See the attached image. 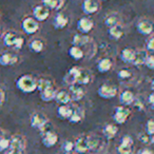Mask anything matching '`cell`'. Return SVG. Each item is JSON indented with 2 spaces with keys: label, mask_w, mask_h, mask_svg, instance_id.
I'll list each match as a JSON object with an SVG mask.
<instances>
[{
  "label": "cell",
  "mask_w": 154,
  "mask_h": 154,
  "mask_svg": "<svg viewBox=\"0 0 154 154\" xmlns=\"http://www.w3.org/2000/svg\"><path fill=\"white\" fill-rule=\"evenodd\" d=\"M1 137H3V131L0 129V138H1Z\"/></svg>",
  "instance_id": "cell-48"
},
{
  "label": "cell",
  "mask_w": 154,
  "mask_h": 154,
  "mask_svg": "<svg viewBox=\"0 0 154 154\" xmlns=\"http://www.w3.org/2000/svg\"><path fill=\"white\" fill-rule=\"evenodd\" d=\"M41 5L51 11H59L63 5V0H41Z\"/></svg>",
  "instance_id": "cell-32"
},
{
  "label": "cell",
  "mask_w": 154,
  "mask_h": 154,
  "mask_svg": "<svg viewBox=\"0 0 154 154\" xmlns=\"http://www.w3.org/2000/svg\"><path fill=\"white\" fill-rule=\"evenodd\" d=\"M85 118V110L82 107H75L72 110V114L69 117V122L71 124H79Z\"/></svg>",
  "instance_id": "cell-22"
},
{
  "label": "cell",
  "mask_w": 154,
  "mask_h": 154,
  "mask_svg": "<svg viewBox=\"0 0 154 154\" xmlns=\"http://www.w3.org/2000/svg\"><path fill=\"white\" fill-rule=\"evenodd\" d=\"M3 45L8 48H13L15 50H21L24 45V38L20 36L17 32L13 30H10L5 32L2 35Z\"/></svg>",
  "instance_id": "cell-2"
},
{
  "label": "cell",
  "mask_w": 154,
  "mask_h": 154,
  "mask_svg": "<svg viewBox=\"0 0 154 154\" xmlns=\"http://www.w3.org/2000/svg\"><path fill=\"white\" fill-rule=\"evenodd\" d=\"M10 149V138H5V136L0 138V152Z\"/></svg>",
  "instance_id": "cell-42"
},
{
  "label": "cell",
  "mask_w": 154,
  "mask_h": 154,
  "mask_svg": "<svg viewBox=\"0 0 154 154\" xmlns=\"http://www.w3.org/2000/svg\"><path fill=\"white\" fill-rule=\"evenodd\" d=\"M103 23L108 29L113 28V26H119L120 24V17L117 13H111L107 15V17L103 19Z\"/></svg>",
  "instance_id": "cell-28"
},
{
  "label": "cell",
  "mask_w": 154,
  "mask_h": 154,
  "mask_svg": "<svg viewBox=\"0 0 154 154\" xmlns=\"http://www.w3.org/2000/svg\"><path fill=\"white\" fill-rule=\"evenodd\" d=\"M138 139L140 143H143V145H148V143H151L153 141V136H149L147 133H139Z\"/></svg>",
  "instance_id": "cell-41"
},
{
  "label": "cell",
  "mask_w": 154,
  "mask_h": 154,
  "mask_svg": "<svg viewBox=\"0 0 154 154\" xmlns=\"http://www.w3.org/2000/svg\"><path fill=\"white\" fill-rule=\"evenodd\" d=\"M62 149L66 153H70L74 150V141L72 140H66L63 143V146H62Z\"/></svg>",
  "instance_id": "cell-43"
},
{
  "label": "cell",
  "mask_w": 154,
  "mask_h": 154,
  "mask_svg": "<svg viewBox=\"0 0 154 154\" xmlns=\"http://www.w3.org/2000/svg\"><path fill=\"white\" fill-rule=\"evenodd\" d=\"M56 92H57V89L55 88V86L50 87V88L43 90L42 92H40V98L45 103H50V101L54 100L55 98Z\"/></svg>",
  "instance_id": "cell-29"
},
{
  "label": "cell",
  "mask_w": 154,
  "mask_h": 154,
  "mask_svg": "<svg viewBox=\"0 0 154 154\" xmlns=\"http://www.w3.org/2000/svg\"><path fill=\"white\" fill-rule=\"evenodd\" d=\"M82 10L86 16L94 15L100 10V2L99 0H82Z\"/></svg>",
  "instance_id": "cell-9"
},
{
  "label": "cell",
  "mask_w": 154,
  "mask_h": 154,
  "mask_svg": "<svg viewBox=\"0 0 154 154\" xmlns=\"http://www.w3.org/2000/svg\"><path fill=\"white\" fill-rule=\"evenodd\" d=\"M53 86H54V82H52L51 79H49V78H45V77L39 78V79L37 80V91H39V93Z\"/></svg>",
  "instance_id": "cell-36"
},
{
  "label": "cell",
  "mask_w": 154,
  "mask_h": 154,
  "mask_svg": "<svg viewBox=\"0 0 154 154\" xmlns=\"http://www.w3.org/2000/svg\"><path fill=\"white\" fill-rule=\"evenodd\" d=\"M118 133V127L113 124H107L103 128V134L107 139H112Z\"/></svg>",
  "instance_id": "cell-30"
},
{
  "label": "cell",
  "mask_w": 154,
  "mask_h": 154,
  "mask_svg": "<svg viewBox=\"0 0 154 154\" xmlns=\"http://www.w3.org/2000/svg\"><path fill=\"white\" fill-rule=\"evenodd\" d=\"M68 54L74 60H82L85 57V52L82 50V48L75 47V45H72V47L69 48Z\"/></svg>",
  "instance_id": "cell-35"
},
{
  "label": "cell",
  "mask_w": 154,
  "mask_h": 154,
  "mask_svg": "<svg viewBox=\"0 0 154 154\" xmlns=\"http://www.w3.org/2000/svg\"><path fill=\"white\" fill-rule=\"evenodd\" d=\"M97 94L103 99H112L118 94V89L114 85L103 84L101 86H99Z\"/></svg>",
  "instance_id": "cell-5"
},
{
  "label": "cell",
  "mask_w": 154,
  "mask_h": 154,
  "mask_svg": "<svg viewBox=\"0 0 154 154\" xmlns=\"http://www.w3.org/2000/svg\"><path fill=\"white\" fill-rule=\"evenodd\" d=\"M131 116V110L125 106H117L114 108L112 118L117 125H124Z\"/></svg>",
  "instance_id": "cell-4"
},
{
  "label": "cell",
  "mask_w": 154,
  "mask_h": 154,
  "mask_svg": "<svg viewBox=\"0 0 154 154\" xmlns=\"http://www.w3.org/2000/svg\"><path fill=\"white\" fill-rule=\"evenodd\" d=\"M76 28L79 33L88 35V33H90L94 29V21L89 16H84L77 20Z\"/></svg>",
  "instance_id": "cell-11"
},
{
  "label": "cell",
  "mask_w": 154,
  "mask_h": 154,
  "mask_svg": "<svg viewBox=\"0 0 154 154\" xmlns=\"http://www.w3.org/2000/svg\"><path fill=\"white\" fill-rule=\"evenodd\" d=\"M148 103H149V106L151 108H153L154 106V93L151 92L149 94V96H148Z\"/></svg>",
  "instance_id": "cell-45"
},
{
  "label": "cell",
  "mask_w": 154,
  "mask_h": 154,
  "mask_svg": "<svg viewBox=\"0 0 154 154\" xmlns=\"http://www.w3.org/2000/svg\"><path fill=\"white\" fill-rule=\"evenodd\" d=\"M137 154H153L152 150L148 147H145V148H141L137 151Z\"/></svg>",
  "instance_id": "cell-44"
},
{
  "label": "cell",
  "mask_w": 154,
  "mask_h": 154,
  "mask_svg": "<svg viewBox=\"0 0 154 154\" xmlns=\"http://www.w3.org/2000/svg\"><path fill=\"white\" fill-rule=\"evenodd\" d=\"M1 35H2V32H1V28H0V37H1Z\"/></svg>",
  "instance_id": "cell-49"
},
{
  "label": "cell",
  "mask_w": 154,
  "mask_h": 154,
  "mask_svg": "<svg viewBox=\"0 0 154 154\" xmlns=\"http://www.w3.org/2000/svg\"><path fill=\"white\" fill-rule=\"evenodd\" d=\"M69 24V17L63 13H57L54 16L53 26L56 30H63Z\"/></svg>",
  "instance_id": "cell-18"
},
{
  "label": "cell",
  "mask_w": 154,
  "mask_h": 154,
  "mask_svg": "<svg viewBox=\"0 0 154 154\" xmlns=\"http://www.w3.org/2000/svg\"><path fill=\"white\" fill-rule=\"evenodd\" d=\"M50 10L48 8H45V5H37L33 8V11H32V14H33V18L35 20H37L38 22H42V21H45L48 18L50 17Z\"/></svg>",
  "instance_id": "cell-13"
},
{
  "label": "cell",
  "mask_w": 154,
  "mask_h": 154,
  "mask_svg": "<svg viewBox=\"0 0 154 154\" xmlns=\"http://www.w3.org/2000/svg\"><path fill=\"white\" fill-rule=\"evenodd\" d=\"M19 61V57L13 52H3L2 54H0V66H14Z\"/></svg>",
  "instance_id": "cell-15"
},
{
  "label": "cell",
  "mask_w": 154,
  "mask_h": 154,
  "mask_svg": "<svg viewBox=\"0 0 154 154\" xmlns=\"http://www.w3.org/2000/svg\"><path fill=\"white\" fill-rule=\"evenodd\" d=\"M73 108L69 105H59L57 108V116L60 119H69V117L72 114Z\"/></svg>",
  "instance_id": "cell-33"
},
{
  "label": "cell",
  "mask_w": 154,
  "mask_h": 154,
  "mask_svg": "<svg viewBox=\"0 0 154 154\" xmlns=\"http://www.w3.org/2000/svg\"><path fill=\"white\" fill-rule=\"evenodd\" d=\"M29 49H30L33 53L39 54L45 50V42H43V40L40 38H34L29 42Z\"/></svg>",
  "instance_id": "cell-27"
},
{
  "label": "cell",
  "mask_w": 154,
  "mask_h": 154,
  "mask_svg": "<svg viewBox=\"0 0 154 154\" xmlns=\"http://www.w3.org/2000/svg\"><path fill=\"white\" fill-rule=\"evenodd\" d=\"M108 36L112 40H119L122 36H124V29L120 26H116L113 28L108 29Z\"/></svg>",
  "instance_id": "cell-31"
},
{
  "label": "cell",
  "mask_w": 154,
  "mask_h": 154,
  "mask_svg": "<svg viewBox=\"0 0 154 154\" xmlns=\"http://www.w3.org/2000/svg\"><path fill=\"white\" fill-rule=\"evenodd\" d=\"M45 128L43 130H41V143H42V145L45 147L51 148L57 143L58 135L53 130H49V129Z\"/></svg>",
  "instance_id": "cell-7"
},
{
  "label": "cell",
  "mask_w": 154,
  "mask_h": 154,
  "mask_svg": "<svg viewBox=\"0 0 154 154\" xmlns=\"http://www.w3.org/2000/svg\"><path fill=\"white\" fill-rule=\"evenodd\" d=\"M96 68L99 73H107L113 68V61L110 57H103L97 62Z\"/></svg>",
  "instance_id": "cell-26"
},
{
  "label": "cell",
  "mask_w": 154,
  "mask_h": 154,
  "mask_svg": "<svg viewBox=\"0 0 154 154\" xmlns=\"http://www.w3.org/2000/svg\"><path fill=\"white\" fill-rule=\"evenodd\" d=\"M37 78L32 74H23L16 79V89L24 94H31L37 90Z\"/></svg>",
  "instance_id": "cell-1"
},
{
  "label": "cell",
  "mask_w": 154,
  "mask_h": 154,
  "mask_svg": "<svg viewBox=\"0 0 154 154\" xmlns=\"http://www.w3.org/2000/svg\"><path fill=\"white\" fill-rule=\"evenodd\" d=\"M101 1H109V0H101Z\"/></svg>",
  "instance_id": "cell-50"
},
{
  "label": "cell",
  "mask_w": 154,
  "mask_h": 154,
  "mask_svg": "<svg viewBox=\"0 0 154 154\" xmlns=\"http://www.w3.org/2000/svg\"><path fill=\"white\" fill-rule=\"evenodd\" d=\"M26 147V140L24 138V136H22V135L15 134L10 138V148L11 149L24 151Z\"/></svg>",
  "instance_id": "cell-17"
},
{
  "label": "cell",
  "mask_w": 154,
  "mask_h": 154,
  "mask_svg": "<svg viewBox=\"0 0 154 154\" xmlns=\"http://www.w3.org/2000/svg\"><path fill=\"white\" fill-rule=\"evenodd\" d=\"M143 66L146 68H148L149 70H153L154 69V55L151 53H148L147 57L145 59V62H143Z\"/></svg>",
  "instance_id": "cell-38"
},
{
  "label": "cell",
  "mask_w": 154,
  "mask_h": 154,
  "mask_svg": "<svg viewBox=\"0 0 154 154\" xmlns=\"http://www.w3.org/2000/svg\"><path fill=\"white\" fill-rule=\"evenodd\" d=\"M40 29V24L37 20L33 18V16H26L21 20V30L26 35H33L37 33Z\"/></svg>",
  "instance_id": "cell-3"
},
{
  "label": "cell",
  "mask_w": 154,
  "mask_h": 154,
  "mask_svg": "<svg viewBox=\"0 0 154 154\" xmlns=\"http://www.w3.org/2000/svg\"><path fill=\"white\" fill-rule=\"evenodd\" d=\"M133 139L130 135H124L122 137V141L116 148L117 154H132L133 152Z\"/></svg>",
  "instance_id": "cell-10"
},
{
  "label": "cell",
  "mask_w": 154,
  "mask_h": 154,
  "mask_svg": "<svg viewBox=\"0 0 154 154\" xmlns=\"http://www.w3.org/2000/svg\"><path fill=\"white\" fill-rule=\"evenodd\" d=\"M136 30L140 35L150 36L153 33V22L148 18H141L137 21Z\"/></svg>",
  "instance_id": "cell-12"
},
{
  "label": "cell",
  "mask_w": 154,
  "mask_h": 154,
  "mask_svg": "<svg viewBox=\"0 0 154 154\" xmlns=\"http://www.w3.org/2000/svg\"><path fill=\"white\" fill-rule=\"evenodd\" d=\"M135 101V95L132 91L130 90H125L119 94V103L120 106H125V107H129Z\"/></svg>",
  "instance_id": "cell-21"
},
{
  "label": "cell",
  "mask_w": 154,
  "mask_h": 154,
  "mask_svg": "<svg viewBox=\"0 0 154 154\" xmlns=\"http://www.w3.org/2000/svg\"><path fill=\"white\" fill-rule=\"evenodd\" d=\"M133 74L130 70L128 69H122L117 72V78L120 82H127V80H130L132 78Z\"/></svg>",
  "instance_id": "cell-37"
},
{
  "label": "cell",
  "mask_w": 154,
  "mask_h": 154,
  "mask_svg": "<svg viewBox=\"0 0 154 154\" xmlns=\"http://www.w3.org/2000/svg\"><path fill=\"white\" fill-rule=\"evenodd\" d=\"M74 149L78 153H85L89 151V145H88V135H82L77 137L74 141Z\"/></svg>",
  "instance_id": "cell-19"
},
{
  "label": "cell",
  "mask_w": 154,
  "mask_h": 154,
  "mask_svg": "<svg viewBox=\"0 0 154 154\" xmlns=\"http://www.w3.org/2000/svg\"><path fill=\"white\" fill-rule=\"evenodd\" d=\"M54 100L57 103H59V105H69L71 103V98H70V95H69L68 90H66V89H59V90H57Z\"/></svg>",
  "instance_id": "cell-25"
},
{
  "label": "cell",
  "mask_w": 154,
  "mask_h": 154,
  "mask_svg": "<svg viewBox=\"0 0 154 154\" xmlns=\"http://www.w3.org/2000/svg\"><path fill=\"white\" fill-rule=\"evenodd\" d=\"M7 154H23V151H21V150H16V149H11V148H10V150L7 152Z\"/></svg>",
  "instance_id": "cell-46"
},
{
  "label": "cell",
  "mask_w": 154,
  "mask_h": 154,
  "mask_svg": "<svg viewBox=\"0 0 154 154\" xmlns=\"http://www.w3.org/2000/svg\"><path fill=\"white\" fill-rule=\"evenodd\" d=\"M30 124L31 127L34 129H38V130H43L49 124V119L48 117L41 112H35L31 115L30 118Z\"/></svg>",
  "instance_id": "cell-6"
},
{
  "label": "cell",
  "mask_w": 154,
  "mask_h": 154,
  "mask_svg": "<svg viewBox=\"0 0 154 154\" xmlns=\"http://www.w3.org/2000/svg\"><path fill=\"white\" fill-rule=\"evenodd\" d=\"M93 76L92 73L90 72L87 69H82L79 68V72H78V75H77L76 78V84L79 85V86H88L92 82Z\"/></svg>",
  "instance_id": "cell-16"
},
{
  "label": "cell",
  "mask_w": 154,
  "mask_h": 154,
  "mask_svg": "<svg viewBox=\"0 0 154 154\" xmlns=\"http://www.w3.org/2000/svg\"><path fill=\"white\" fill-rule=\"evenodd\" d=\"M88 145L91 154H100L103 150V141L97 135H88Z\"/></svg>",
  "instance_id": "cell-8"
},
{
  "label": "cell",
  "mask_w": 154,
  "mask_h": 154,
  "mask_svg": "<svg viewBox=\"0 0 154 154\" xmlns=\"http://www.w3.org/2000/svg\"><path fill=\"white\" fill-rule=\"evenodd\" d=\"M3 101H5V92L2 89H0V106H2Z\"/></svg>",
  "instance_id": "cell-47"
},
{
  "label": "cell",
  "mask_w": 154,
  "mask_h": 154,
  "mask_svg": "<svg viewBox=\"0 0 154 154\" xmlns=\"http://www.w3.org/2000/svg\"><path fill=\"white\" fill-rule=\"evenodd\" d=\"M91 38L89 37V35L87 34H82V33H76V34L73 35L72 37V45H75V47H84V45H87L89 42H90Z\"/></svg>",
  "instance_id": "cell-23"
},
{
  "label": "cell",
  "mask_w": 154,
  "mask_h": 154,
  "mask_svg": "<svg viewBox=\"0 0 154 154\" xmlns=\"http://www.w3.org/2000/svg\"><path fill=\"white\" fill-rule=\"evenodd\" d=\"M148 55V52L146 50H135V57L134 60H133V66H143V62H145V59Z\"/></svg>",
  "instance_id": "cell-34"
},
{
  "label": "cell",
  "mask_w": 154,
  "mask_h": 154,
  "mask_svg": "<svg viewBox=\"0 0 154 154\" xmlns=\"http://www.w3.org/2000/svg\"><path fill=\"white\" fill-rule=\"evenodd\" d=\"M119 57H120V60H122L124 63L132 64L133 60H134V57H135V50L129 47L124 48V49L120 51Z\"/></svg>",
  "instance_id": "cell-20"
},
{
  "label": "cell",
  "mask_w": 154,
  "mask_h": 154,
  "mask_svg": "<svg viewBox=\"0 0 154 154\" xmlns=\"http://www.w3.org/2000/svg\"><path fill=\"white\" fill-rule=\"evenodd\" d=\"M69 95H70L71 101H79L85 97V90L82 86L77 84L71 85L68 89Z\"/></svg>",
  "instance_id": "cell-14"
},
{
  "label": "cell",
  "mask_w": 154,
  "mask_h": 154,
  "mask_svg": "<svg viewBox=\"0 0 154 154\" xmlns=\"http://www.w3.org/2000/svg\"><path fill=\"white\" fill-rule=\"evenodd\" d=\"M79 72V68L78 66H72L68 72L66 73L63 77V82L66 86H71V85L76 84V78L77 75Z\"/></svg>",
  "instance_id": "cell-24"
},
{
  "label": "cell",
  "mask_w": 154,
  "mask_h": 154,
  "mask_svg": "<svg viewBox=\"0 0 154 154\" xmlns=\"http://www.w3.org/2000/svg\"><path fill=\"white\" fill-rule=\"evenodd\" d=\"M145 133H147L149 136H153V134H154V122H153V119H149L147 122H146Z\"/></svg>",
  "instance_id": "cell-40"
},
{
  "label": "cell",
  "mask_w": 154,
  "mask_h": 154,
  "mask_svg": "<svg viewBox=\"0 0 154 154\" xmlns=\"http://www.w3.org/2000/svg\"><path fill=\"white\" fill-rule=\"evenodd\" d=\"M146 51L148 53H153L154 51V37L153 35L148 36L147 40H146Z\"/></svg>",
  "instance_id": "cell-39"
}]
</instances>
